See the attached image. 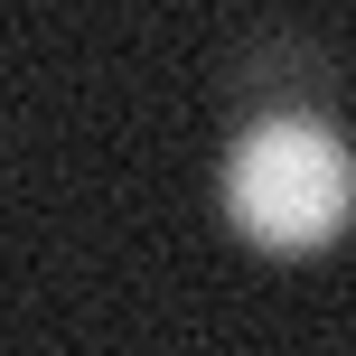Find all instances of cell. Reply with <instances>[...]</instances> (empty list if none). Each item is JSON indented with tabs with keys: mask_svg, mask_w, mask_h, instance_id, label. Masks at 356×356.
I'll return each mask as SVG.
<instances>
[{
	"mask_svg": "<svg viewBox=\"0 0 356 356\" xmlns=\"http://www.w3.org/2000/svg\"><path fill=\"white\" fill-rule=\"evenodd\" d=\"M356 207V150L319 104H263L225 141V216L272 253L328 244Z\"/></svg>",
	"mask_w": 356,
	"mask_h": 356,
	"instance_id": "6da1fadb",
	"label": "cell"
}]
</instances>
